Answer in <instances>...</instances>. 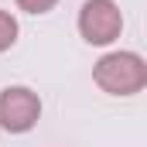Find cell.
Listing matches in <instances>:
<instances>
[{
    "label": "cell",
    "instance_id": "6da1fadb",
    "mask_svg": "<svg viewBox=\"0 0 147 147\" xmlns=\"http://www.w3.org/2000/svg\"><path fill=\"white\" fill-rule=\"evenodd\" d=\"M92 82L106 96H137L147 86V62L137 51H106L92 65Z\"/></svg>",
    "mask_w": 147,
    "mask_h": 147
},
{
    "label": "cell",
    "instance_id": "7a4b0ae2",
    "mask_svg": "<svg viewBox=\"0 0 147 147\" xmlns=\"http://www.w3.org/2000/svg\"><path fill=\"white\" fill-rule=\"evenodd\" d=\"M123 31V10L116 0H86L79 7V34L86 45L106 48Z\"/></svg>",
    "mask_w": 147,
    "mask_h": 147
},
{
    "label": "cell",
    "instance_id": "277c9868",
    "mask_svg": "<svg viewBox=\"0 0 147 147\" xmlns=\"http://www.w3.org/2000/svg\"><path fill=\"white\" fill-rule=\"evenodd\" d=\"M17 34H21V24H17V17H14L10 10H3V7H0V55L14 48Z\"/></svg>",
    "mask_w": 147,
    "mask_h": 147
},
{
    "label": "cell",
    "instance_id": "5b68a950",
    "mask_svg": "<svg viewBox=\"0 0 147 147\" xmlns=\"http://www.w3.org/2000/svg\"><path fill=\"white\" fill-rule=\"evenodd\" d=\"M24 14H48V10H55L58 7V0H14Z\"/></svg>",
    "mask_w": 147,
    "mask_h": 147
},
{
    "label": "cell",
    "instance_id": "3957f363",
    "mask_svg": "<svg viewBox=\"0 0 147 147\" xmlns=\"http://www.w3.org/2000/svg\"><path fill=\"white\" fill-rule=\"evenodd\" d=\"M41 120V96L28 86H7L0 89V130L7 134H28Z\"/></svg>",
    "mask_w": 147,
    "mask_h": 147
}]
</instances>
